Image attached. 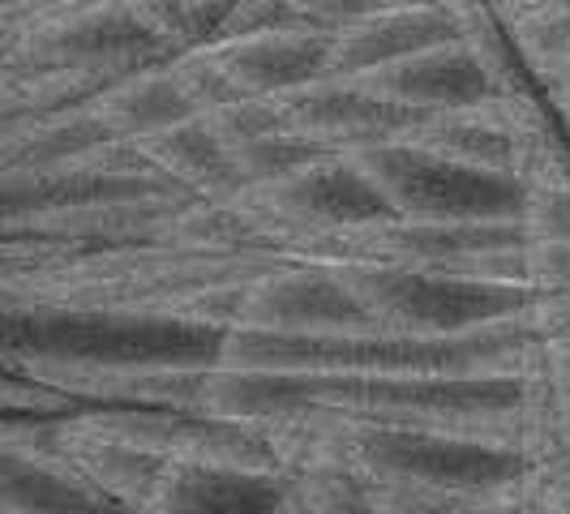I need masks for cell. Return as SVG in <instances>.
<instances>
[{
	"instance_id": "1",
	"label": "cell",
	"mask_w": 570,
	"mask_h": 514,
	"mask_svg": "<svg viewBox=\"0 0 570 514\" xmlns=\"http://www.w3.org/2000/svg\"><path fill=\"white\" fill-rule=\"evenodd\" d=\"M219 326L159 314L4 309V356L57 365H219Z\"/></svg>"
},
{
	"instance_id": "2",
	"label": "cell",
	"mask_w": 570,
	"mask_h": 514,
	"mask_svg": "<svg viewBox=\"0 0 570 514\" xmlns=\"http://www.w3.org/2000/svg\"><path fill=\"white\" fill-rule=\"evenodd\" d=\"M373 330L407 339H455L485 330L493 322L519 317L528 305V287H493L438 275L421 266H331Z\"/></svg>"
},
{
	"instance_id": "3",
	"label": "cell",
	"mask_w": 570,
	"mask_h": 514,
	"mask_svg": "<svg viewBox=\"0 0 570 514\" xmlns=\"http://www.w3.org/2000/svg\"><path fill=\"white\" fill-rule=\"evenodd\" d=\"M365 176L382 189L386 206L400 219L416 224H481V219H519L523 185L502 171L463 168L433 150L403 142H382L352 155Z\"/></svg>"
},
{
	"instance_id": "4",
	"label": "cell",
	"mask_w": 570,
	"mask_h": 514,
	"mask_svg": "<svg viewBox=\"0 0 570 514\" xmlns=\"http://www.w3.org/2000/svg\"><path fill=\"white\" fill-rule=\"evenodd\" d=\"M236 198L257 219L266 245L279 257H287L305 240L370 228L395 215L352 155H322L284 180L245 189Z\"/></svg>"
},
{
	"instance_id": "5",
	"label": "cell",
	"mask_w": 570,
	"mask_h": 514,
	"mask_svg": "<svg viewBox=\"0 0 570 514\" xmlns=\"http://www.w3.org/2000/svg\"><path fill=\"white\" fill-rule=\"evenodd\" d=\"M232 330H266V335H347L373 330L365 309L347 291L331 266L314 261H275L257 279L240 287Z\"/></svg>"
},
{
	"instance_id": "6",
	"label": "cell",
	"mask_w": 570,
	"mask_h": 514,
	"mask_svg": "<svg viewBox=\"0 0 570 514\" xmlns=\"http://www.w3.org/2000/svg\"><path fill=\"white\" fill-rule=\"evenodd\" d=\"M279 108H284L287 129L322 146L326 155H356L370 146L395 142L412 120H421V116L386 103L382 95H373L365 82L331 78V73L284 95Z\"/></svg>"
},
{
	"instance_id": "7",
	"label": "cell",
	"mask_w": 570,
	"mask_h": 514,
	"mask_svg": "<svg viewBox=\"0 0 570 514\" xmlns=\"http://www.w3.org/2000/svg\"><path fill=\"white\" fill-rule=\"evenodd\" d=\"M331 34L335 30H322L296 18V22L257 30V34L206 43V52L240 95L284 99L292 90L331 73Z\"/></svg>"
},
{
	"instance_id": "8",
	"label": "cell",
	"mask_w": 570,
	"mask_h": 514,
	"mask_svg": "<svg viewBox=\"0 0 570 514\" xmlns=\"http://www.w3.org/2000/svg\"><path fill=\"white\" fill-rule=\"evenodd\" d=\"M292 476L275 467H236L176 458L142 514H284Z\"/></svg>"
},
{
	"instance_id": "9",
	"label": "cell",
	"mask_w": 570,
	"mask_h": 514,
	"mask_svg": "<svg viewBox=\"0 0 570 514\" xmlns=\"http://www.w3.org/2000/svg\"><path fill=\"white\" fill-rule=\"evenodd\" d=\"M373 95H382L386 103H395L412 116H433V112H455V108H476L489 95H498V86L489 82L481 60L472 57L459 39L425 48L416 57H403L386 69H373L365 78Z\"/></svg>"
},
{
	"instance_id": "10",
	"label": "cell",
	"mask_w": 570,
	"mask_h": 514,
	"mask_svg": "<svg viewBox=\"0 0 570 514\" xmlns=\"http://www.w3.org/2000/svg\"><path fill=\"white\" fill-rule=\"evenodd\" d=\"M459 39L455 13L442 4L370 9L331 34V78H365L403 57Z\"/></svg>"
},
{
	"instance_id": "11",
	"label": "cell",
	"mask_w": 570,
	"mask_h": 514,
	"mask_svg": "<svg viewBox=\"0 0 570 514\" xmlns=\"http://www.w3.org/2000/svg\"><path fill=\"white\" fill-rule=\"evenodd\" d=\"M108 142H116V134L99 120L90 103L43 116H4L0 120V171L73 168Z\"/></svg>"
},
{
	"instance_id": "12",
	"label": "cell",
	"mask_w": 570,
	"mask_h": 514,
	"mask_svg": "<svg viewBox=\"0 0 570 514\" xmlns=\"http://www.w3.org/2000/svg\"><path fill=\"white\" fill-rule=\"evenodd\" d=\"M146 155V164L168 176L176 189H185L189 198H210L224 201L245 194V180H240V168H236V150H232L206 116H194V120H180L164 134L146 138V142H134Z\"/></svg>"
},
{
	"instance_id": "13",
	"label": "cell",
	"mask_w": 570,
	"mask_h": 514,
	"mask_svg": "<svg viewBox=\"0 0 570 514\" xmlns=\"http://www.w3.org/2000/svg\"><path fill=\"white\" fill-rule=\"evenodd\" d=\"M90 108L99 112V120L112 129L120 142H146V138L164 134L171 125L198 116L189 90L180 86L176 69H171V57L159 60V65H146L138 73H129V78H120Z\"/></svg>"
},
{
	"instance_id": "14",
	"label": "cell",
	"mask_w": 570,
	"mask_h": 514,
	"mask_svg": "<svg viewBox=\"0 0 570 514\" xmlns=\"http://www.w3.org/2000/svg\"><path fill=\"white\" fill-rule=\"evenodd\" d=\"M0 497L4 514H134L90 488L57 458L0 451Z\"/></svg>"
},
{
	"instance_id": "15",
	"label": "cell",
	"mask_w": 570,
	"mask_h": 514,
	"mask_svg": "<svg viewBox=\"0 0 570 514\" xmlns=\"http://www.w3.org/2000/svg\"><path fill=\"white\" fill-rule=\"evenodd\" d=\"M489 99H493V95H489ZM400 138L412 146H421V150H433V155H442V159H455L463 168L514 176L511 134L498 125V116L489 112V103L421 116V120H412V125L403 129Z\"/></svg>"
},
{
	"instance_id": "16",
	"label": "cell",
	"mask_w": 570,
	"mask_h": 514,
	"mask_svg": "<svg viewBox=\"0 0 570 514\" xmlns=\"http://www.w3.org/2000/svg\"><path fill=\"white\" fill-rule=\"evenodd\" d=\"M455 13V30H459V43L481 60V69L489 73V82L498 86V95H519V90H537L523 60L514 52V39L507 22L489 9L485 0H472L463 9H451Z\"/></svg>"
},
{
	"instance_id": "17",
	"label": "cell",
	"mask_w": 570,
	"mask_h": 514,
	"mask_svg": "<svg viewBox=\"0 0 570 514\" xmlns=\"http://www.w3.org/2000/svg\"><path fill=\"white\" fill-rule=\"evenodd\" d=\"M292 493L305 514H377L370 485L352 467H309L292 476Z\"/></svg>"
},
{
	"instance_id": "18",
	"label": "cell",
	"mask_w": 570,
	"mask_h": 514,
	"mask_svg": "<svg viewBox=\"0 0 570 514\" xmlns=\"http://www.w3.org/2000/svg\"><path fill=\"white\" fill-rule=\"evenodd\" d=\"M326 150L314 146L309 138L292 134V129H279L271 138H257V142L236 146V168H240V180L245 189H257V185H275L292 171H301L305 164L322 159Z\"/></svg>"
},
{
	"instance_id": "19",
	"label": "cell",
	"mask_w": 570,
	"mask_h": 514,
	"mask_svg": "<svg viewBox=\"0 0 570 514\" xmlns=\"http://www.w3.org/2000/svg\"><path fill=\"white\" fill-rule=\"evenodd\" d=\"M206 120H210V129H215L232 150L287 129L279 99H254V95H240V99H232V103H224V108L206 112Z\"/></svg>"
},
{
	"instance_id": "20",
	"label": "cell",
	"mask_w": 570,
	"mask_h": 514,
	"mask_svg": "<svg viewBox=\"0 0 570 514\" xmlns=\"http://www.w3.org/2000/svg\"><path fill=\"white\" fill-rule=\"evenodd\" d=\"M519 224L528 245H553V240H570V185L558 189H528L523 194V210Z\"/></svg>"
},
{
	"instance_id": "21",
	"label": "cell",
	"mask_w": 570,
	"mask_h": 514,
	"mask_svg": "<svg viewBox=\"0 0 570 514\" xmlns=\"http://www.w3.org/2000/svg\"><path fill=\"white\" fill-rule=\"evenodd\" d=\"M523 326L532 330V339L553 343L570 335V287H553V291H528L523 305Z\"/></svg>"
},
{
	"instance_id": "22",
	"label": "cell",
	"mask_w": 570,
	"mask_h": 514,
	"mask_svg": "<svg viewBox=\"0 0 570 514\" xmlns=\"http://www.w3.org/2000/svg\"><path fill=\"white\" fill-rule=\"evenodd\" d=\"M240 0H185V48H206L219 39Z\"/></svg>"
},
{
	"instance_id": "23",
	"label": "cell",
	"mask_w": 570,
	"mask_h": 514,
	"mask_svg": "<svg viewBox=\"0 0 570 514\" xmlns=\"http://www.w3.org/2000/svg\"><path fill=\"white\" fill-rule=\"evenodd\" d=\"M528 287H532V291L570 287V240L528 245Z\"/></svg>"
},
{
	"instance_id": "24",
	"label": "cell",
	"mask_w": 570,
	"mask_h": 514,
	"mask_svg": "<svg viewBox=\"0 0 570 514\" xmlns=\"http://www.w3.org/2000/svg\"><path fill=\"white\" fill-rule=\"evenodd\" d=\"M296 9H301V18H305V22H314V27L340 30L343 22H352V18H361V13H370L373 0H301Z\"/></svg>"
},
{
	"instance_id": "25",
	"label": "cell",
	"mask_w": 570,
	"mask_h": 514,
	"mask_svg": "<svg viewBox=\"0 0 570 514\" xmlns=\"http://www.w3.org/2000/svg\"><path fill=\"white\" fill-rule=\"evenodd\" d=\"M544 365H549L553 377H570V335L567 339L544 343Z\"/></svg>"
},
{
	"instance_id": "26",
	"label": "cell",
	"mask_w": 570,
	"mask_h": 514,
	"mask_svg": "<svg viewBox=\"0 0 570 514\" xmlns=\"http://www.w3.org/2000/svg\"><path fill=\"white\" fill-rule=\"evenodd\" d=\"M553 399H558V421H562V437L570 446V377H553Z\"/></svg>"
},
{
	"instance_id": "27",
	"label": "cell",
	"mask_w": 570,
	"mask_h": 514,
	"mask_svg": "<svg viewBox=\"0 0 570 514\" xmlns=\"http://www.w3.org/2000/svg\"><path fill=\"white\" fill-rule=\"evenodd\" d=\"M485 4L493 9V13H498V18H507V13H511V9H519L523 0H485Z\"/></svg>"
},
{
	"instance_id": "28",
	"label": "cell",
	"mask_w": 570,
	"mask_h": 514,
	"mask_svg": "<svg viewBox=\"0 0 570 514\" xmlns=\"http://www.w3.org/2000/svg\"><path fill=\"white\" fill-rule=\"evenodd\" d=\"M284 514H305V511H301V502H296V493H292V497H287Z\"/></svg>"
},
{
	"instance_id": "29",
	"label": "cell",
	"mask_w": 570,
	"mask_h": 514,
	"mask_svg": "<svg viewBox=\"0 0 570 514\" xmlns=\"http://www.w3.org/2000/svg\"><path fill=\"white\" fill-rule=\"evenodd\" d=\"M544 514H570V502H558V506H549Z\"/></svg>"
},
{
	"instance_id": "30",
	"label": "cell",
	"mask_w": 570,
	"mask_h": 514,
	"mask_svg": "<svg viewBox=\"0 0 570 514\" xmlns=\"http://www.w3.org/2000/svg\"><path fill=\"white\" fill-rule=\"evenodd\" d=\"M567 502H570V476H567Z\"/></svg>"
},
{
	"instance_id": "31",
	"label": "cell",
	"mask_w": 570,
	"mask_h": 514,
	"mask_svg": "<svg viewBox=\"0 0 570 514\" xmlns=\"http://www.w3.org/2000/svg\"><path fill=\"white\" fill-rule=\"evenodd\" d=\"M287 4H301V0H287Z\"/></svg>"
}]
</instances>
